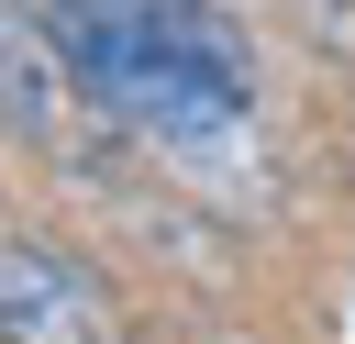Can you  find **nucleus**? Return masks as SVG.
<instances>
[{"label":"nucleus","instance_id":"f257e3e1","mask_svg":"<svg viewBox=\"0 0 355 344\" xmlns=\"http://www.w3.org/2000/svg\"><path fill=\"white\" fill-rule=\"evenodd\" d=\"M89 111L200 189L255 166V55L222 0H44Z\"/></svg>","mask_w":355,"mask_h":344},{"label":"nucleus","instance_id":"f03ea898","mask_svg":"<svg viewBox=\"0 0 355 344\" xmlns=\"http://www.w3.org/2000/svg\"><path fill=\"white\" fill-rule=\"evenodd\" d=\"M0 344H111V289L55 244L0 233Z\"/></svg>","mask_w":355,"mask_h":344},{"label":"nucleus","instance_id":"7ed1b4c3","mask_svg":"<svg viewBox=\"0 0 355 344\" xmlns=\"http://www.w3.org/2000/svg\"><path fill=\"white\" fill-rule=\"evenodd\" d=\"M78 67H67V44H55V22H44V0H0V133H22V144H55L67 122H78Z\"/></svg>","mask_w":355,"mask_h":344}]
</instances>
